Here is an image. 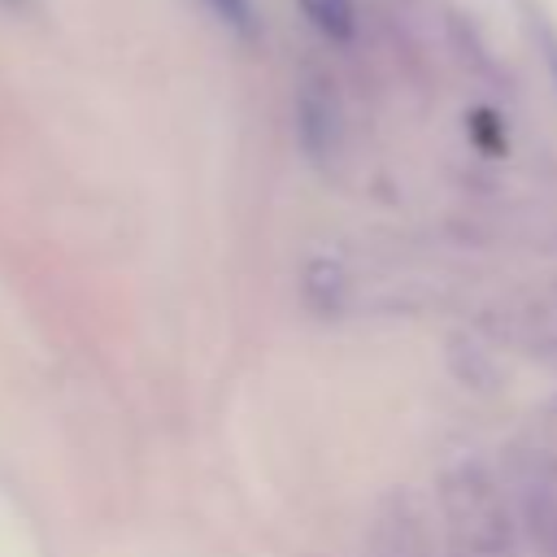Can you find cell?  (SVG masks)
Wrapping results in <instances>:
<instances>
[{
    "mask_svg": "<svg viewBox=\"0 0 557 557\" xmlns=\"http://www.w3.org/2000/svg\"><path fill=\"white\" fill-rule=\"evenodd\" d=\"M444 513L453 531V557H513L509 518L483 466L466 461L444 479Z\"/></svg>",
    "mask_w": 557,
    "mask_h": 557,
    "instance_id": "obj_1",
    "label": "cell"
},
{
    "mask_svg": "<svg viewBox=\"0 0 557 557\" xmlns=\"http://www.w3.org/2000/svg\"><path fill=\"white\" fill-rule=\"evenodd\" d=\"M505 335L548 370H557V287L522 292L505 313Z\"/></svg>",
    "mask_w": 557,
    "mask_h": 557,
    "instance_id": "obj_2",
    "label": "cell"
},
{
    "mask_svg": "<svg viewBox=\"0 0 557 557\" xmlns=\"http://www.w3.org/2000/svg\"><path fill=\"white\" fill-rule=\"evenodd\" d=\"M370 557H435L426 518L409 496H392L370 531Z\"/></svg>",
    "mask_w": 557,
    "mask_h": 557,
    "instance_id": "obj_3",
    "label": "cell"
},
{
    "mask_svg": "<svg viewBox=\"0 0 557 557\" xmlns=\"http://www.w3.org/2000/svg\"><path fill=\"white\" fill-rule=\"evenodd\" d=\"M296 113H300V135H305V148L309 152H322V148L335 144V131H339L335 126V100H331V91L322 83H309L300 91Z\"/></svg>",
    "mask_w": 557,
    "mask_h": 557,
    "instance_id": "obj_4",
    "label": "cell"
},
{
    "mask_svg": "<svg viewBox=\"0 0 557 557\" xmlns=\"http://www.w3.org/2000/svg\"><path fill=\"white\" fill-rule=\"evenodd\" d=\"M300 13L309 17V26L335 44H348L357 35V9L352 0H296Z\"/></svg>",
    "mask_w": 557,
    "mask_h": 557,
    "instance_id": "obj_5",
    "label": "cell"
},
{
    "mask_svg": "<svg viewBox=\"0 0 557 557\" xmlns=\"http://www.w3.org/2000/svg\"><path fill=\"white\" fill-rule=\"evenodd\" d=\"M205 9H209L222 26H231L235 35H252V30H257V9H252V0H205Z\"/></svg>",
    "mask_w": 557,
    "mask_h": 557,
    "instance_id": "obj_6",
    "label": "cell"
},
{
    "mask_svg": "<svg viewBox=\"0 0 557 557\" xmlns=\"http://www.w3.org/2000/svg\"><path fill=\"white\" fill-rule=\"evenodd\" d=\"M535 44H540V57H544V65H548V78H553V87H557V30H553L548 22H540V26H535Z\"/></svg>",
    "mask_w": 557,
    "mask_h": 557,
    "instance_id": "obj_7",
    "label": "cell"
}]
</instances>
